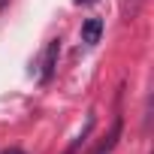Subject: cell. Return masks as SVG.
Here are the masks:
<instances>
[{
    "mask_svg": "<svg viewBox=\"0 0 154 154\" xmlns=\"http://www.w3.org/2000/svg\"><path fill=\"white\" fill-rule=\"evenodd\" d=\"M75 3H79V6H82V3H91V0H75Z\"/></svg>",
    "mask_w": 154,
    "mask_h": 154,
    "instance_id": "obj_5",
    "label": "cell"
},
{
    "mask_svg": "<svg viewBox=\"0 0 154 154\" xmlns=\"http://www.w3.org/2000/svg\"><path fill=\"white\" fill-rule=\"evenodd\" d=\"M3 154H27V151H21V148H6Z\"/></svg>",
    "mask_w": 154,
    "mask_h": 154,
    "instance_id": "obj_4",
    "label": "cell"
},
{
    "mask_svg": "<svg viewBox=\"0 0 154 154\" xmlns=\"http://www.w3.org/2000/svg\"><path fill=\"white\" fill-rule=\"evenodd\" d=\"M57 54H60V39H51L48 48H45V57H42V82L51 79L54 72V63H57Z\"/></svg>",
    "mask_w": 154,
    "mask_h": 154,
    "instance_id": "obj_1",
    "label": "cell"
},
{
    "mask_svg": "<svg viewBox=\"0 0 154 154\" xmlns=\"http://www.w3.org/2000/svg\"><path fill=\"white\" fill-rule=\"evenodd\" d=\"M100 36H103V21H100V18H88V21L82 24V42H85V45H97Z\"/></svg>",
    "mask_w": 154,
    "mask_h": 154,
    "instance_id": "obj_2",
    "label": "cell"
},
{
    "mask_svg": "<svg viewBox=\"0 0 154 154\" xmlns=\"http://www.w3.org/2000/svg\"><path fill=\"white\" fill-rule=\"evenodd\" d=\"M118 133H121V121H115V127H112V133H109L106 145H100L94 154H112V151H115V145H118Z\"/></svg>",
    "mask_w": 154,
    "mask_h": 154,
    "instance_id": "obj_3",
    "label": "cell"
}]
</instances>
